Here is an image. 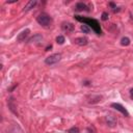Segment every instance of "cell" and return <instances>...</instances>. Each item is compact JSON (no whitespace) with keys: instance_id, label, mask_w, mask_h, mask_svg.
<instances>
[{"instance_id":"obj_7","label":"cell","mask_w":133,"mask_h":133,"mask_svg":"<svg viewBox=\"0 0 133 133\" xmlns=\"http://www.w3.org/2000/svg\"><path fill=\"white\" fill-rule=\"evenodd\" d=\"M102 100V96L101 95H90L88 96V102L89 104H96L98 102H100Z\"/></svg>"},{"instance_id":"obj_6","label":"cell","mask_w":133,"mask_h":133,"mask_svg":"<svg viewBox=\"0 0 133 133\" xmlns=\"http://www.w3.org/2000/svg\"><path fill=\"white\" fill-rule=\"evenodd\" d=\"M105 122L109 127H115L117 126L118 121H117V118L113 117V115H106L105 117Z\"/></svg>"},{"instance_id":"obj_19","label":"cell","mask_w":133,"mask_h":133,"mask_svg":"<svg viewBox=\"0 0 133 133\" xmlns=\"http://www.w3.org/2000/svg\"><path fill=\"white\" fill-rule=\"evenodd\" d=\"M88 132L89 133H97V131H96V129H95V127H89L88 128Z\"/></svg>"},{"instance_id":"obj_22","label":"cell","mask_w":133,"mask_h":133,"mask_svg":"<svg viewBox=\"0 0 133 133\" xmlns=\"http://www.w3.org/2000/svg\"><path fill=\"white\" fill-rule=\"evenodd\" d=\"M112 11H113V13H118V11H120V8L119 7H115V8L112 9Z\"/></svg>"},{"instance_id":"obj_10","label":"cell","mask_w":133,"mask_h":133,"mask_svg":"<svg viewBox=\"0 0 133 133\" xmlns=\"http://www.w3.org/2000/svg\"><path fill=\"white\" fill-rule=\"evenodd\" d=\"M38 4V1L37 0H31V1L27 2L26 5L24 6V8H23V11H29L31 10L33 7H36V5Z\"/></svg>"},{"instance_id":"obj_4","label":"cell","mask_w":133,"mask_h":133,"mask_svg":"<svg viewBox=\"0 0 133 133\" xmlns=\"http://www.w3.org/2000/svg\"><path fill=\"white\" fill-rule=\"evenodd\" d=\"M111 107H113L114 109H117V110L120 111L121 113H123L125 117H129V112L127 111V109L123 105H121V104H119V103H112L111 104Z\"/></svg>"},{"instance_id":"obj_16","label":"cell","mask_w":133,"mask_h":133,"mask_svg":"<svg viewBox=\"0 0 133 133\" xmlns=\"http://www.w3.org/2000/svg\"><path fill=\"white\" fill-rule=\"evenodd\" d=\"M68 133H79V128L78 127H72L68 130Z\"/></svg>"},{"instance_id":"obj_1","label":"cell","mask_w":133,"mask_h":133,"mask_svg":"<svg viewBox=\"0 0 133 133\" xmlns=\"http://www.w3.org/2000/svg\"><path fill=\"white\" fill-rule=\"evenodd\" d=\"M75 19H76L77 21H79V22H82V23H84V24H86L89 27H90L91 28V30L94 31L95 33H97V34H100L102 33V30H101V27H100V23L98 22L97 20H95V19H91V18H84V17H81V16H78V15H76L74 17Z\"/></svg>"},{"instance_id":"obj_5","label":"cell","mask_w":133,"mask_h":133,"mask_svg":"<svg viewBox=\"0 0 133 133\" xmlns=\"http://www.w3.org/2000/svg\"><path fill=\"white\" fill-rule=\"evenodd\" d=\"M29 33H30V30L28 29V28L27 29H24L18 34V37H17V41L18 42H24L25 40L27 39V37L29 36Z\"/></svg>"},{"instance_id":"obj_14","label":"cell","mask_w":133,"mask_h":133,"mask_svg":"<svg viewBox=\"0 0 133 133\" xmlns=\"http://www.w3.org/2000/svg\"><path fill=\"white\" fill-rule=\"evenodd\" d=\"M121 44H122L123 46H129L130 45V39L127 38V37L123 38L122 40H121Z\"/></svg>"},{"instance_id":"obj_20","label":"cell","mask_w":133,"mask_h":133,"mask_svg":"<svg viewBox=\"0 0 133 133\" xmlns=\"http://www.w3.org/2000/svg\"><path fill=\"white\" fill-rule=\"evenodd\" d=\"M17 85H18V84H17V83H16V84H14V85L11 86V88H10V89H8V91H13V90H14V89H15L17 88Z\"/></svg>"},{"instance_id":"obj_25","label":"cell","mask_w":133,"mask_h":133,"mask_svg":"<svg viewBox=\"0 0 133 133\" xmlns=\"http://www.w3.org/2000/svg\"><path fill=\"white\" fill-rule=\"evenodd\" d=\"M83 84H84V85H89V81H85Z\"/></svg>"},{"instance_id":"obj_11","label":"cell","mask_w":133,"mask_h":133,"mask_svg":"<svg viewBox=\"0 0 133 133\" xmlns=\"http://www.w3.org/2000/svg\"><path fill=\"white\" fill-rule=\"evenodd\" d=\"M61 28H62V30L63 31H66V32H72L73 30H74V25L72 24V23H69V22H67V23H63V24L61 25Z\"/></svg>"},{"instance_id":"obj_21","label":"cell","mask_w":133,"mask_h":133,"mask_svg":"<svg viewBox=\"0 0 133 133\" xmlns=\"http://www.w3.org/2000/svg\"><path fill=\"white\" fill-rule=\"evenodd\" d=\"M109 5H110V6L112 7V9H113V8H115V7H117V5H115V4L113 3V2H109Z\"/></svg>"},{"instance_id":"obj_8","label":"cell","mask_w":133,"mask_h":133,"mask_svg":"<svg viewBox=\"0 0 133 133\" xmlns=\"http://www.w3.org/2000/svg\"><path fill=\"white\" fill-rule=\"evenodd\" d=\"M43 41V37H42V34H34L33 37H31L29 40H28V43L29 44H40Z\"/></svg>"},{"instance_id":"obj_12","label":"cell","mask_w":133,"mask_h":133,"mask_svg":"<svg viewBox=\"0 0 133 133\" xmlns=\"http://www.w3.org/2000/svg\"><path fill=\"white\" fill-rule=\"evenodd\" d=\"M74 42H75V44H77L79 46H85V45H88L89 40H88V38H85V37H81V38L75 39Z\"/></svg>"},{"instance_id":"obj_2","label":"cell","mask_w":133,"mask_h":133,"mask_svg":"<svg viewBox=\"0 0 133 133\" xmlns=\"http://www.w3.org/2000/svg\"><path fill=\"white\" fill-rule=\"evenodd\" d=\"M37 21H38L39 24L41 26H43V27H49L52 24V18L46 13L40 14L38 16V18H37Z\"/></svg>"},{"instance_id":"obj_18","label":"cell","mask_w":133,"mask_h":133,"mask_svg":"<svg viewBox=\"0 0 133 133\" xmlns=\"http://www.w3.org/2000/svg\"><path fill=\"white\" fill-rule=\"evenodd\" d=\"M108 18H109V15H108V13H103L102 14V17H101V19L103 20V21H107L108 20Z\"/></svg>"},{"instance_id":"obj_23","label":"cell","mask_w":133,"mask_h":133,"mask_svg":"<svg viewBox=\"0 0 133 133\" xmlns=\"http://www.w3.org/2000/svg\"><path fill=\"white\" fill-rule=\"evenodd\" d=\"M130 97L133 99V89H130Z\"/></svg>"},{"instance_id":"obj_3","label":"cell","mask_w":133,"mask_h":133,"mask_svg":"<svg viewBox=\"0 0 133 133\" xmlns=\"http://www.w3.org/2000/svg\"><path fill=\"white\" fill-rule=\"evenodd\" d=\"M61 58V54L60 53H55V54H52L50 56H48L47 58L45 59V63L48 66H52V65H55L57 63Z\"/></svg>"},{"instance_id":"obj_9","label":"cell","mask_w":133,"mask_h":133,"mask_svg":"<svg viewBox=\"0 0 133 133\" xmlns=\"http://www.w3.org/2000/svg\"><path fill=\"white\" fill-rule=\"evenodd\" d=\"M7 104H8V108L10 109V111H13L15 114H18V112H17V106L15 104V100L13 97H10L8 101H7Z\"/></svg>"},{"instance_id":"obj_15","label":"cell","mask_w":133,"mask_h":133,"mask_svg":"<svg viewBox=\"0 0 133 133\" xmlns=\"http://www.w3.org/2000/svg\"><path fill=\"white\" fill-rule=\"evenodd\" d=\"M81 30L83 31V33H89L90 32V28L86 24H83V25H81Z\"/></svg>"},{"instance_id":"obj_24","label":"cell","mask_w":133,"mask_h":133,"mask_svg":"<svg viewBox=\"0 0 133 133\" xmlns=\"http://www.w3.org/2000/svg\"><path fill=\"white\" fill-rule=\"evenodd\" d=\"M51 48H52V46L50 45V46H49V47H47V48H46V51H48V50H50Z\"/></svg>"},{"instance_id":"obj_13","label":"cell","mask_w":133,"mask_h":133,"mask_svg":"<svg viewBox=\"0 0 133 133\" xmlns=\"http://www.w3.org/2000/svg\"><path fill=\"white\" fill-rule=\"evenodd\" d=\"M75 9H76L77 11H83V10H86V11H89L88 5L84 4L83 2H78L76 4V6H75Z\"/></svg>"},{"instance_id":"obj_17","label":"cell","mask_w":133,"mask_h":133,"mask_svg":"<svg viewBox=\"0 0 133 133\" xmlns=\"http://www.w3.org/2000/svg\"><path fill=\"white\" fill-rule=\"evenodd\" d=\"M56 42L58 43L59 45H62L63 43H65V38H63L62 36H58L56 38Z\"/></svg>"}]
</instances>
